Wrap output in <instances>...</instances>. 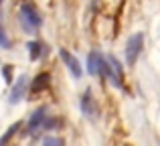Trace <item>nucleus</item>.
Instances as JSON below:
<instances>
[{
	"label": "nucleus",
	"mask_w": 160,
	"mask_h": 146,
	"mask_svg": "<svg viewBox=\"0 0 160 146\" xmlns=\"http://www.w3.org/2000/svg\"><path fill=\"white\" fill-rule=\"evenodd\" d=\"M27 53H28V59L31 61H37V59H41V57H45V55H49V45H45V43H41V41H27Z\"/></svg>",
	"instance_id": "9d476101"
},
{
	"label": "nucleus",
	"mask_w": 160,
	"mask_h": 146,
	"mask_svg": "<svg viewBox=\"0 0 160 146\" xmlns=\"http://www.w3.org/2000/svg\"><path fill=\"white\" fill-rule=\"evenodd\" d=\"M41 142H43L45 146H63V144H65V140L59 138V136H43Z\"/></svg>",
	"instance_id": "ddd939ff"
},
{
	"label": "nucleus",
	"mask_w": 160,
	"mask_h": 146,
	"mask_svg": "<svg viewBox=\"0 0 160 146\" xmlns=\"http://www.w3.org/2000/svg\"><path fill=\"white\" fill-rule=\"evenodd\" d=\"M2 77H4V81H6L8 85L12 83V67L10 65H4L2 67Z\"/></svg>",
	"instance_id": "4468645a"
},
{
	"label": "nucleus",
	"mask_w": 160,
	"mask_h": 146,
	"mask_svg": "<svg viewBox=\"0 0 160 146\" xmlns=\"http://www.w3.org/2000/svg\"><path fill=\"white\" fill-rule=\"evenodd\" d=\"M20 128H22V122H20V120H18V122H14V124H10V126H8V130H6V134H4L2 138H0V146L10 142V140H12V136H16V134H18V130H20Z\"/></svg>",
	"instance_id": "9b49d317"
},
{
	"label": "nucleus",
	"mask_w": 160,
	"mask_h": 146,
	"mask_svg": "<svg viewBox=\"0 0 160 146\" xmlns=\"http://www.w3.org/2000/svg\"><path fill=\"white\" fill-rule=\"evenodd\" d=\"M10 93H8V103H12V106H16L18 102H22L24 98H27V87H28V75L22 73L18 75V79H12L10 83Z\"/></svg>",
	"instance_id": "20e7f679"
},
{
	"label": "nucleus",
	"mask_w": 160,
	"mask_h": 146,
	"mask_svg": "<svg viewBox=\"0 0 160 146\" xmlns=\"http://www.w3.org/2000/svg\"><path fill=\"white\" fill-rule=\"evenodd\" d=\"M0 4H2V0H0Z\"/></svg>",
	"instance_id": "2eb2a0df"
},
{
	"label": "nucleus",
	"mask_w": 160,
	"mask_h": 146,
	"mask_svg": "<svg viewBox=\"0 0 160 146\" xmlns=\"http://www.w3.org/2000/svg\"><path fill=\"white\" fill-rule=\"evenodd\" d=\"M47 114H49V106H39L31 114V118H28V122H27V134L28 136H35L43 130V122H45V118H47Z\"/></svg>",
	"instance_id": "39448f33"
},
{
	"label": "nucleus",
	"mask_w": 160,
	"mask_h": 146,
	"mask_svg": "<svg viewBox=\"0 0 160 146\" xmlns=\"http://www.w3.org/2000/svg\"><path fill=\"white\" fill-rule=\"evenodd\" d=\"M59 57L63 59L65 67L69 69V73L73 75L75 79H81V75H83V67H81V63H79V59H77V57H75L73 53L69 51V49L61 47V49H59Z\"/></svg>",
	"instance_id": "0eeeda50"
},
{
	"label": "nucleus",
	"mask_w": 160,
	"mask_h": 146,
	"mask_svg": "<svg viewBox=\"0 0 160 146\" xmlns=\"http://www.w3.org/2000/svg\"><path fill=\"white\" fill-rule=\"evenodd\" d=\"M87 73L98 75V77L103 79V73H106V55L102 51H91L87 55Z\"/></svg>",
	"instance_id": "423d86ee"
},
{
	"label": "nucleus",
	"mask_w": 160,
	"mask_h": 146,
	"mask_svg": "<svg viewBox=\"0 0 160 146\" xmlns=\"http://www.w3.org/2000/svg\"><path fill=\"white\" fill-rule=\"evenodd\" d=\"M18 23L22 27L24 33L35 35L41 27H43V16H41L37 4H32L31 0H22L18 6Z\"/></svg>",
	"instance_id": "f257e3e1"
},
{
	"label": "nucleus",
	"mask_w": 160,
	"mask_h": 146,
	"mask_svg": "<svg viewBox=\"0 0 160 146\" xmlns=\"http://www.w3.org/2000/svg\"><path fill=\"white\" fill-rule=\"evenodd\" d=\"M49 85H51V73L49 71H41V73H37L35 77L31 79V83H28V87H27V93H31V95L43 93V91L49 89Z\"/></svg>",
	"instance_id": "6e6552de"
},
{
	"label": "nucleus",
	"mask_w": 160,
	"mask_h": 146,
	"mask_svg": "<svg viewBox=\"0 0 160 146\" xmlns=\"http://www.w3.org/2000/svg\"><path fill=\"white\" fill-rule=\"evenodd\" d=\"M103 79H108L118 89H124V65L118 61L116 55H106V73Z\"/></svg>",
	"instance_id": "7ed1b4c3"
},
{
	"label": "nucleus",
	"mask_w": 160,
	"mask_h": 146,
	"mask_svg": "<svg viewBox=\"0 0 160 146\" xmlns=\"http://www.w3.org/2000/svg\"><path fill=\"white\" fill-rule=\"evenodd\" d=\"M10 47H12V41H10V37H8L6 28H4L2 20H0V49H10Z\"/></svg>",
	"instance_id": "f8f14e48"
},
{
	"label": "nucleus",
	"mask_w": 160,
	"mask_h": 146,
	"mask_svg": "<svg viewBox=\"0 0 160 146\" xmlns=\"http://www.w3.org/2000/svg\"><path fill=\"white\" fill-rule=\"evenodd\" d=\"M142 49H144V33H134V35L128 37V41H126V65L128 67H134V65L138 63V59H140L142 55Z\"/></svg>",
	"instance_id": "f03ea898"
},
{
	"label": "nucleus",
	"mask_w": 160,
	"mask_h": 146,
	"mask_svg": "<svg viewBox=\"0 0 160 146\" xmlns=\"http://www.w3.org/2000/svg\"><path fill=\"white\" fill-rule=\"evenodd\" d=\"M79 108H81L83 116L87 120H95L98 118V106H95V99H93V93H91V87H87L83 91L81 99H79Z\"/></svg>",
	"instance_id": "1a4fd4ad"
}]
</instances>
